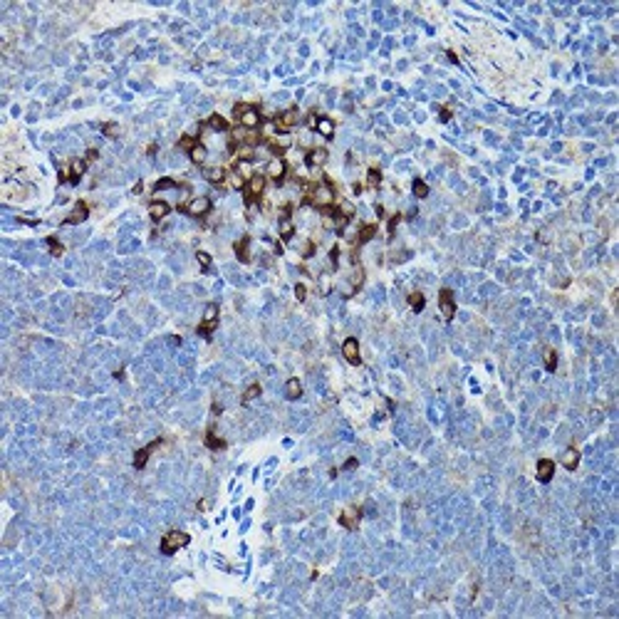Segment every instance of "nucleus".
I'll list each match as a JSON object with an SVG mask.
<instances>
[{
	"label": "nucleus",
	"mask_w": 619,
	"mask_h": 619,
	"mask_svg": "<svg viewBox=\"0 0 619 619\" xmlns=\"http://www.w3.org/2000/svg\"><path fill=\"white\" fill-rule=\"evenodd\" d=\"M305 203H310V206L315 208H330L337 203V198H335V186L325 179L322 184H312V186L307 188V193H305Z\"/></svg>",
	"instance_id": "1"
},
{
	"label": "nucleus",
	"mask_w": 619,
	"mask_h": 619,
	"mask_svg": "<svg viewBox=\"0 0 619 619\" xmlns=\"http://www.w3.org/2000/svg\"><path fill=\"white\" fill-rule=\"evenodd\" d=\"M233 116L238 119V124L243 127V129H250V132H255L258 127H260V112L253 107V104H235V109H233Z\"/></svg>",
	"instance_id": "2"
},
{
	"label": "nucleus",
	"mask_w": 619,
	"mask_h": 619,
	"mask_svg": "<svg viewBox=\"0 0 619 619\" xmlns=\"http://www.w3.org/2000/svg\"><path fill=\"white\" fill-rule=\"evenodd\" d=\"M188 543H191V535L188 533H184V530H169L164 535V540H161V552L164 555H173L181 547H186Z\"/></svg>",
	"instance_id": "3"
},
{
	"label": "nucleus",
	"mask_w": 619,
	"mask_h": 619,
	"mask_svg": "<svg viewBox=\"0 0 619 619\" xmlns=\"http://www.w3.org/2000/svg\"><path fill=\"white\" fill-rule=\"evenodd\" d=\"M265 186H268V176H263V173H253L248 181H245V201L248 203H253V201H258L260 196L265 193Z\"/></svg>",
	"instance_id": "4"
},
{
	"label": "nucleus",
	"mask_w": 619,
	"mask_h": 619,
	"mask_svg": "<svg viewBox=\"0 0 619 619\" xmlns=\"http://www.w3.org/2000/svg\"><path fill=\"white\" fill-rule=\"evenodd\" d=\"M218 315H221L218 305L211 302V305L206 307V312H203L201 325H198V335H201V337H211V335H213V330L218 327Z\"/></svg>",
	"instance_id": "5"
},
{
	"label": "nucleus",
	"mask_w": 619,
	"mask_h": 619,
	"mask_svg": "<svg viewBox=\"0 0 619 619\" xmlns=\"http://www.w3.org/2000/svg\"><path fill=\"white\" fill-rule=\"evenodd\" d=\"M298 122H300V112H298V107H290V109H285L282 114H278V116H275L273 127H275L278 132H290L292 127H298Z\"/></svg>",
	"instance_id": "6"
},
{
	"label": "nucleus",
	"mask_w": 619,
	"mask_h": 619,
	"mask_svg": "<svg viewBox=\"0 0 619 619\" xmlns=\"http://www.w3.org/2000/svg\"><path fill=\"white\" fill-rule=\"evenodd\" d=\"M438 307H441V315H444L446 322H451V319L456 317V298H453V292H451L449 287H444L438 292Z\"/></svg>",
	"instance_id": "7"
},
{
	"label": "nucleus",
	"mask_w": 619,
	"mask_h": 619,
	"mask_svg": "<svg viewBox=\"0 0 619 619\" xmlns=\"http://www.w3.org/2000/svg\"><path fill=\"white\" fill-rule=\"evenodd\" d=\"M342 357H344L349 364H355V367L362 364V355H359V342H357V337H347L344 342H342Z\"/></svg>",
	"instance_id": "8"
},
{
	"label": "nucleus",
	"mask_w": 619,
	"mask_h": 619,
	"mask_svg": "<svg viewBox=\"0 0 619 619\" xmlns=\"http://www.w3.org/2000/svg\"><path fill=\"white\" fill-rule=\"evenodd\" d=\"M184 211H186L188 216H193V218H203L208 211H211V198H206V196H198V198L188 201Z\"/></svg>",
	"instance_id": "9"
},
{
	"label": "nucleus",
	"mask_w": 619,
	"mask_h": 619,
	"mask_svg": "<svg viewBox=\"0 0 619 619\" xmlns=\"http://www.w3.org/2000/svg\"><path fill=\"white\" fill-rule=\"evenodd\" d=\"M161 444H164V438H154L149 446H144V449L136 451V453H134V468H144V466L149 463V456H151V453H154L156 449H159Z\"/></svg>",
	"instance_id": "10"
},
{
	"label": "nucleus",
	"mask_w": 619,
	"mask_h": 619,
	"mask_svg": "<svg viewBox=\"0 0 619 619\" xmlns=\"http://www.w3.org/2000/svg\"><path fill=\"white\" fill-rule=\"evenodd\" d=\"M290 144H292V139H290L287 134H280V136H270V139H268V149L275 154V159H282V154L290 149Z\"/></svg>",
	"instance_id": "11"
},
{
	"label": "nucleus",
	"mask_w": 619,
	"mask_h": 619,
	"mask_svg": "<svg viewBox=\"0 0 619 619\" xmlns=\"http://www.w3.org/2000/svg\"><path fill=\"white\" fill-rule=\"evenodd\" d=\"M285 173H287V164H285V159H273V161L268 164V171H265V176H268V179H273V181H278V184H282Z\"/></svg>",
	"instance_id": "12"
},
{
	"label": "nucleus",
	"mask_w": 619,
	"mask_h": 619,
	"mask_svg": "<svg viewBox=\"0 0 619 619\" xmlns=\"http://www.w3.org/2000/svg\"><path fill=\"white\" fill-rule=\"evenodd\" d=\"M87 216H90V206L84 203V201H77L75 208H72V213L65 218V223L67 225H77V223H84L87 221Z\"/></svg>",
	"instance_id": "13"
},
{
	"label": "nucleus",
	"mask_w": 619,
	"mask_h": 619,
	"mask_svg": "<svg viewBox=\"0 0 619 619\" xmlns=\"http://www.w3.org/2000/svg\"><path fill=\"white\" fill-rule=\"evenodd\" d=\"M535 473H538V481H540V483H550V481H552V476H555V461H550V458H540V461H538V468H535Z\"/></svg>",
	"instance_id": "14"
},
{
	"label": "nucleus",
	"mask_w": 619,
	"mask_h": 619,
	"mask_svg": "<svg viewBox=\"0 0 619 619\" xmlns=\"http://www.w3.org/2000/svg\"><path fill=\"white\" fill-rule=\"evenodd\" d=\"M359 508H355V506H349V508H344L342 510V515H339V523L342 525L347 527V530H355L357 525H359Z\"/></svg>",
	"instance_id": "15"
},
{
	"label": "nucleus",
	"mask_w": 619,
	"mask_h": 619,
	"mask_svg": "<svg viewBox=\"0 0 619 619\" xmlns=\"http://www.w3.org/2000/svg\"><path fill=\"white\" fill-rule=\"evenodd\" d=\"M169 213H171V206L166 203V201H151L149 203V218L151 221H156V223L164 221Z\"/></svg>",
	"instance_id": "16"
},
{
	"label": "nucleus",
	"mask_w": 619,
	"mask_h": 619,
	"mask_svg": "<svg viewBox=\"0 0 619 619\" xmlns=\"http://www.w3.org/2000/svg\"><path fill=\"white\" fill-rule=\"evenodd\" d=\"M233 250H235V255H238V260H241V263H250V235L238 238V241H235V245H233Z\"/></svg>",
	"instance_id": "17"
},
{
	"label": "nucleus",
	"mask_w": 619,
	"mask_h": 619,
	"mask_svg": "<svg viewBox=\"0 0 619 619\" xmlns=\"http://www.w3.org/2000/svg\"><path fill=\"white\" fill-rule=\"evenodd\" d=\"M67 166H70V184H77L84 176V171H87V161L84 159H72Z\"/></svg>",
	"instance_id": "18"
},
{
	"label": "nucleus",
	"mask_w": 619,
	"mask_h": 619,
	"mask_svg": "<svg viewBox=\"0 0 619 619\" xmlns=\"http://www.w3.org/2000/svg\"><path fill=\"white\" fill-rule=\"evenodd\" d=\"M560 461H563V466L567 470H575L577 466H580V451L575 449V446H570V449L563 453V458H560Z\"/></svg>",
	"instance_id": "19"
},
{
	"label": "nucleus",
	"mask_w": 619,
	"mask_h": 619,
	"mask_svg": "<svg viewBox=\"0 0 619 619\" xmlns=\"http://www.w3.org/2000/svg\"><path fill=\"white\" fill-rule=\"evenodd\" d=\"M305 161H307V166H312V169H317V166H322L325 161H327V149H312L307 151V156H305Z\"/></svg>",
	"instance_id": "20"
},
{
	"label": "nucleus",
	"mask_w": 619,
	"mask_h": 619,
	"mask_svg": "<svg viewBox=\"0 0 619 619\" xmlns=\"http://www.w3.org/2000/svg\"><path fill=\"white\" fill-rule=\"evenodd\" d=\"M206 127L211 129V132H228V129H230L228 119L221 116V114H211V116L206 119Z\"/></svg>",
	"instance_id": "21"
},
{
	"label": "nucleus",
	"mask_w": 619,
	"mask_h": 619,
	"mask_svg": "<svg viewBox=\"0 0 619 619\" xmlns=\"http://www.w3.org/2000/svg\"><path fill=\"white\" fill-rule=\"evenodd\" d=\"M285 396H287V399H292V401L302 396V381L298 379V376L287 379V384H285Z\"/></svg>",
	"instance_id": "22"
},
{
	"label": "nucleus",
	"mask_w": 619,
	"mask_h": 619,
	"mask_svg": "<svg viewBox=\"0 0 619 619\" xmlns=\"http://www.w3.org/2000/svg\"><path fill=\"white\" fill-rule=\"evenodd\" d=\"M206 179L211 181V184L221 186V184H225V181H228V171H225L223 166H213V169L206 171Z\"/></svg>",
	"instance_id": "23"
},
{
	"label": "nucleus",
	"mask_w": 619,
	"mask_h": 619,
	"mask_svg": "<svg viewBox=\"0 0 619 619\" xmlns=\"http://www.w3.org/2000/svg\"><path fill=\"white\" fill-rule=\"evenodd\" d=\"M315 129H317L325 139H332V136H335V122H332L330 116H319L317 127H315Z\"/></svg>",
	"instance_id": "24"
},
{
	"label": "nucleus",
	"mask_w": 619,
	"mask_h": 619,
	"mask_svg": "<svg viewBox=\"0 0 619 619\" xmlns=\"http://www.w3.org/2000/svg\"><path fill=\"white\" fill-rule=\"evenodd\" d=\"M374 235H376V223H367V225H362V228H359V233H357V245L369 243V241H372Z\"/></svg>",
	"instance_id": "25"
},
{
	"label": "nucleus",
	"mask_w": 619,
	"mask_h": 619,
	"mask_svg": "<svg viewBox=\"0 0 619 619\" xmlns=\"http://www.w3.org/2000/svg\"><path fill=\"white\" fill-rule=\"evenodd\" d=\"M362 282H364V268H359V265L355 263V273H352V290H349V295L347 298H352L357 290L362 287Z\"/></svg>",
	"instance_id": "26"
},
{
	"label": "nucleus",
	"mask_w": 619,
	"mask_h": 619,
	"mask_svg": "<svg viewBox=\"0 0 619 619\" xmlns=\"http://www.w3.org/2000/svg\"><path fill=\"white\" fill-rule=\"evenodd\" d=\"M188 156H191V161H193V164H203V161H206V156H208V151H206V146L198 141L193 149L188 151Z\"/></svg>",
	"instance_id": "27"
},
{
	"label": "nucleus",
	"mask_w": 619,
	"mask_h": 619,
	"mask_svg": "<svg viewBox=\"0 0 619 619\" xmlns=\"http://www.w3.org/2000/svg\"><path fill=\"white\" fill-rule=\"evenodd\" d=\"M206 446L208 449H213V451H221V449H225V441L223 438H218L213 429H208L206 431Z\"/></svg>",
	"instance_id": "28"
},
{
	"label": "nucleus",
	"mask_w": 619,
	"mask_h": 619,
	"mask_svg": "<svg viewBox=\"0 0 619 619\" xmlns=\"http://www.w3.org/2000/svg\"><path fill=\"white\" fill-rule=\"evenodd\" d=\"M409 307H411L414 312H421V310L426 307V298H424V292H411V295H409Z\"/></svg>",
	"instance_id": "29"
},
{
	"label": "nucleus",
	"mask_w": 619,
	"mask_h": 619,
	"mask_svg": "<svg viewBox=\"0 0 619 619\" xmlns=\"http://www.w3.org/2000/svg\"><path fill=\"white\" fill-rule=\"evenodd\" d=\"M545 369H547V372H555V369H557V352H555L552 347L545 349Z\"/></svg>",
	"instance_id": "30"
},
{
	"label": "nucleus",
	"mask_w": 619,
	"mask_h": 619,
	"mask_svg": "<svg viewBox=\"0 0 619 619\" xmlns=\"http://www.w3.org/2000/svg\"><path fill=\"white\" fill-rule=\"evenodd\" d=\"M292 233H295V225H292V221H290V218H280V238H282V241H290V238H292Z\"/></svg>",
	"instance_id": "31"
},
{
	"label": "nucleus",
	"mask_w": 619,
	"mask_h": 619,
	"mask_svg": "<svg viewBox=\"0 0 619 619\" xmlns=\"http://www.w3.org/2000/svg\"><path fill=\"white\" fill-rule=\"evenodd\" d=\"M260 392H263V387H260V384H250V387L243 392V404H250L253 399H258V396H260Z\"/></svg>",
	"instance_id": "32"
},
{
	"label": "nucleus",
	"mask_w": 619,
	"mask_h": 619,
	"mask_svg": "<svg viewBox=\"0 0 619 619\" xmlns=\"http://www.w3.org/2000/svg\"><path fill=\"white\" fill-rule=\"evenodd\" d=\"M47 248H50V253H52L55 258H60V255L65 253V245L60 243V241H57L55 235H50V238H47Z\"/></svg>",
	"instance_id": "33"
},
{
	"label": "nucleus",
	"mask_w": 619,
	"mask_h": 619,
	"mask_svg": "<svg viewBox=\"0 0 619 619\" xmlns=\"http://www.w3.org/2000/svg\"><path fill=\"white\" fill-rule=\"evenodd\" d=\"M379 184H381V171H379V169H369V171H367V186L376 188Z\"/></svg>",
	"instance_id": "34"
},
{
	"label": "nucleus",
	"mask_w": 619,
	"mask_h": 619,
	"mask_svg": "<svg viewBox=\"0 0 619 619\" xmlns=\"http://www.w3.org/2000/svg\"><path fill=\"white\" fill-rule=\"evenodd\" d=\"M411 188H414V196H416V198H426V196H429V186H426L421 179H416Z\"/></svg>",
	"instance_id": "35"
},
{
	"label": "nucleus",
	"mask_w": 619,
	"mask_h": 619,
	"mask_svg": "<svg viewBox=\"0 0 619 619\" xmlns=\"http://www.w3.org/2000/svg\"><path fill=\"white\" fill-rule=\"evenodd\" d=\"M179 186V181H173V179H159L156 184H154V191H166V188H176Z\"/></svg>",
	"instance_id": "36"
},
{
	"label": "nucleus",
	"mask_w": 619,
	"mask_h": 619,
	"mask_svg": "<svg viewBox=\"0 0 619 619\" xmlns=\"http://www.w3.org/2000/svg\"><path fill=\"white\" fill-rule=\"evenodd\" d=\"M337 211L342 213V216H344V218H347V221H349V218L355 216V206H352L349 201H339V203H337Z\"/></svg>",
	"instance_id": "37"
},
{
	"label": "nucleus",
	"mask_w": 619,
	"mask_h": 619,
	"mask_svg": "<svg viewBox=\"0 0 619 619\" xmlns=\"http://www.w3.org/2000/svg\"><path fill=\"white\" fill-rule=\"evenodd\" d=\"M196 144H198V141H196L193 136H181V139H179V146H181V149H186V151H191Z\"/></svg>",
	"instance_id": "38"
},
{
	"label": "nucleus",
	"mask_w": 619,
	"mask_h": 619,
	"mask_svg": "<svg viewBox=\"0 0 619 619\" xmlns=\"http://www.w3.org/2000/svg\"><path fill=\"white\" fill-rule=\"evenodd\" d=\"M196 258H198V263H201V268H203V270H208V268H211V255H208V253L198 250V253H196Z\"/></svg>",
	"instance_id": "39"
},
{
	"label": "nucleus",
	"mask_w": 619,
	"mask_h": 619,
	"mask_svg": "<svg viewBox=\"0 0 619 619\" xmlns=\"http://www.w3.org/2000/svg\"><path fill=\"white\" fill-rule=\"evenodd\" d=\"M295 298H298L300 302H305V298H307V287H305L302 282H298V285H295Z\"/></svg>",
	"instance_id": "40"
},
{
	"label": "nucleus",
	"mask_w": 619,
	"mask_h": 619,
	"mask_svg": "<svg viewBox=\"0 0 619 619\" xmlns=\"http://www.w3.org/2000/svg\"><path fill=\"white\" fill-rule=\"evenodd\" d=\"M104 134H107V136H112V139H114V136L119 134V127H116L114 122H109V124H104Z\"/></svg>",
	"instance_id": "41"
},
{
	"label": "nucleus",
	"mask_w": 619,
	"mask_h": 619,
	"mask_svg": "<svg viewBox=\"0 0 619 619\" xmlns=\"http://www.w3.org/2000/svg\"><path fill=\"white\" fill-rule=\"evenodd\" d=\"M97 159H99V151L97 149H90L87 154H84V161H87V164H92V161H97Z\"/></svg>",
	"instance_id": "42"
},
{
	"label": "nucleus",
	"mask_w": 619,
	"mask_h": 619,
	"mask_svg": "<svg viewBox=\"0 0 619 619\" xmlns=\"http://www.w3.org/2000/svg\"><path fill=\"white\" fill-rule=\"evenodd\" d=\"M330 258H332V265L337 268V263H339V248H337V245H335V248L330 250Z\"/></svg>",
	"instance_id": "43"
},
{
	"label": "nucleus",
	"mask_w": 619,
	"mask_h": 619,
	"mask_svg": "<svg viewBox=\"0 0 619 619\" xmlns=\"http://www.w3.org/2000/svg\"><path fill=\"white\" fill-rule=\"evenodd\" d=\"M317 119H319V116L312 112L310 116H307V127H310V129H315V127H317Z\"/></svg>",
	"instance_id": "44"
},
{
	"label": "nucleus",
	"mask_w": 619,
	"mask_h": 619,
	"mask_svg": "<svg viewBox=\"0 0 619 619\" xmlns=\"http://www.w3.org/2000/svg\"><path fill=\"white\" fill-rule=\"evenodd\" d=\"M399 221H401V216L396 213V216H392V221H389V233H394V228L399 225Z\"/></svg>",
	"instance_id": "45"
},
{
	"label": "nucleus",
	"mask_w": 619,
	"mask_h": 619,
	"mask_svg": "<svg viewBox=\"0 0 619 619\" xmlns=\"http://www.w3.org/2000/svg\"><path fill=\"white\" fill-rule=\"evenodd\" d=\"M449 119H451V109L449 107H444V109H441V122H449Z\"/></svg>",
	"instance_id": "46"
},
{
	"label": "nucleus",
	"mask_w": 619,
	"mask_h": 619,
	"mask_svg": "<svg viewBox=\"0 0 619 619\" xmlns=\"http://www.w3.org/2000/svg\"><path fill=\"white\" fill-rule=\"evenodd\" d=\"M355 466H357V458H349V461H347V463H344L342 468H344V470H349V468H355Z\"/></svg>",
	"instance_id": "47"
},
{
	"label": "nucleus",
	"mask_w": 619,
	"mask_h": 619,
	"mask_svg": "<svg viewBox=\"0 0 619 619\" xmlns=\"http://www.w3.org/2000/svg\"><path fill=\"white\" fill-rule=\"evenodd\" d=\"M208 506H211L208 500H201V503H198V510H208Z\"/></svg>",
	"instance_id": "48"
}]
</instances>
